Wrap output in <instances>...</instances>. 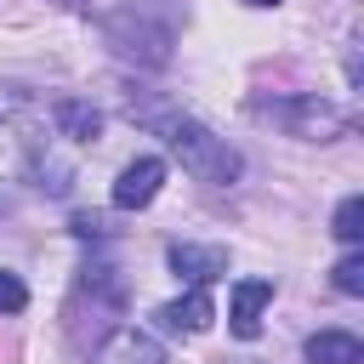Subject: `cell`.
I'll return each mask as SVG.
<instances>
[{"label": "cell", "mask_w": 364, "mask_h": 364, "mask_svg": "<svg viewBox=\"0 0 364 364\" xmlns=\"http://www.w3.org/2000/svg\"><path fill=\"white\" fill-rule=\"evenodd\" d=\"M154 318H159L165 330H176V336H205V330H210V318H216V301H210V290H205V284H193L188 296L165 301Z\"/></svg>", "instance_id": "obj_8"}, {"label": "cell", "mask_w": 364, "mask_h": 364, "mask_svg": "<svg viewBox=\"0 0 364 364\" xmlns=\"http://www.w3.org/2000/svg\"><path fill=\"white\" fill-rule=\"evenodd\" d=\"M159 188H165V159L159 154H136L119 176H114V210H142V205H154L159 199Z\"/></svg>", "instance_id": "obj_4"}, {"label": "cell", "mask_w": 364, "mask_h": 364, "mask_svg": "<svg viewBox=\"0 0 364 364\" xmlns=\"http://www.w3.org/2000/svg\"><path fill=\"white\" fill-rule=\"evenodd\" d=\"M171 273H182L188 284H210V279H228V250L222 245H193V239H176L165 250Z\"/></svg>", "instance_id": "obj_6"}, {"label": "cell", "mask_w": 364, "mask_h": 364, "mask_svg": "<svg viewBox=\"0 0 364 364\" xmlns=\"http://www.w3.org/2000/svg\"><path fill=\"white\" fill-rule=\"evenodd\" d=\"M74 233H80V239H91V233H102V216H74Z\"/></svg>", "instance_id": "obj_14"}, {"label": "cell", "mask_w": 364, "mask_h": 364, "mask_svg": "<svg viewBox=\"0 0 364 364\" xmlns=\"http://www.w3.org/2000/svg\"><path fill=\"white\" fill-rule=\"evenodd\" d=\"M239 6H256V11H267V6H284V0H239Z\"/></svg>", "instance_id": "obj_15"}, {"label": "cell", "mask_w": 364, "mask_h": 364, "mask_svg": "<svg viewBox=\"0 0 364 364\" xmlns=\"http://www.w3.org/2000/svg\"><path fill=\"white\" fill-rule=\"evenodd\" d=\"M330 233H336L341 245H358V239H364V199H358V193L336 205V222H330Z\"/></svg>", "instance_id": "obj_11"}, {"label": "cell", "mask_w": 364, "mask_h": 364, "mask_svg": "<svg viewBox=\"0 0 364 364\" xmlns=\"http://www.w3.org/2000/svg\"><path fill=\"white\" fill-rule=\"evenodd\" d=\"M91 364H171V358H165V347H159L148 330H136V324H114V330L97 341Z\"/></svg>", "instance_id": "obj_5"}, {"label": "cell", "mask_w": 364, "mask_h": 364, "mask_svg": "<svg viewBox=\"0 0 364 364\" xmlns=\"http://www.w3.org/2000/svg\"><path fill=\"white\" fill-rule=\"evenodd\" d=\"M23 307H28V284L0 267V313H23Z\"/></svg>", "instance_id": "obj_13"}, {"label": "cell", "mask_w": 364, "mask_h": 364, "mask_svg": "<svg viewBox=\"0 0 364 364\" xmlns=\"http://www.w3.org/2000/svg\"><path fill=\"white\" fill-rule=\"evenodd\" d=\"M222 364H262V358H222Z\"/></svg>", "instance_id": "obj_16"}, {"label": "cell", "mask_w": 364, "mask_h": 364, "mask_svg": "<svg viewBox=\"0 0 364 364\" xmlns=\"http://www.w3.org/2000/svg\"><path fill=\"white\" fill-rule=\"evenodd\" d=\"M125 114H131V119H142L148 131H159V136H165V148L182 159V171H188V176H199V182H210V188L239 182L245 159H239V148H233L228 136H216L210 125H199V119H188V114H171V108H159V102H131Z\"/></svg>", "instance_id": "obj_1"}, {"label": "cell", "mask_w": 364, "mask_h": 364, "mask_svg": "<svg viewBox=\"0 0 364 364\" xmlns=\"http://www.w3.org/2000/svg\"><path fill=\"white\" fill-rule=\"evenodd\" d=\"M273 301V284L267 279H245V284H233V301H228V330L239 336V341H256L262 336V307Z\"/></svg>", "instance_id": "obj_7"}, {"label": "cell", "mask_w": 364, "mask_h": 364, "mask_svg": "<svg viewBox=\"0 0 364 364\" xmlns=\"http://www.w3.org/2000/svg\"><path fill=\"white\" fill-rule=\"evenodd\" d=\"M51 119H57V131H63L68 142H91V136L102 131V108L85 102V97H63V102L51 108Z\"/></svg>", "instance_id": "obj_10"}, {"label": "cell", "mask_w": 364, "mask_h": 364, "mask_svg": "<svg viewBox=\"0 0 364 364\" xmlns=\"http://www.w3.org/2000/svg\"><path fill=\"white\" fill-rule=\"evenodd\" d=\"M250 114H256V119H267V125H279V131H284V136H296V142H341V136L353 131V114H347L341 102L318 97V91L256 97V102H250Z\"/></svg>", "instance_id": "obj_3"}, {"label": "cell", "mask_w": 364, "mask_h": 364, "mask_svg": "<svg viewBox=\"0 0 364 364\" xmlns=\"http://www.w3.org/2000/svg\"><path fill=\"white\" fill-rule=\"evenodd\" d=\"M307 364H364V341L353 330H318L307 336Z\"/></svg>", "instance_id": "obj_9"}, {"label": "cell", "mask_w": 364, "mask_h": 364, "mask_svg": "<svg viewBox=\"0 0 364 364\" xmlns=\"http://www.w3.org/2000/svg\"><path fill=\"white\" fill-rule=\"evenodd\" d=\"M330 284H336L341 296H364V256H358V250H347V256L330 267Z\"/></svg>", "instance_id": "obj_12"}, {"label": "cell", "mask_w": 364, "mask_h": 364, "mask_svg": "<svg viewBox=\"0 0 364 364\" xmlns=\"http://www.w3.org/2000/svg\"><path fill=\"white\" fill-rule=\"evenodd\" d=\"M102 40L114 46V57H125L136 68H165L176 51V17L154 11V0H125V6L102 11Z\"/></svg>", "instance_id": "obj_2"}]
</instances>
